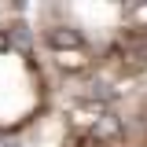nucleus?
<instances>
[{
	"mask_svg": "<svg viewBox=\"0 0 147 147\" xmlns=\"http://www.w3.org/2000/svg\"><path fill=\"white\" fill-rule=\"evenodd\" d=\"M44 44L55 52V59L85 52V37L77 33V30H70V26H52V30H44Z\"/></svg>",
	"mask_w": 147,
	"mask_h": 147,
	"instance_id": "f257e3e1",
	"label": "nucleus"
},
{
	"mask_svg": "<svg viewBox=\"0 0 147 147\" xmlns=\"http://www.w3.org/2000/svg\"><path fill=\"white\" fill-rule=\"evenodd\" d=\"M92 136H96L99 144L118 140V136H121V118H118V114H103V118L96 121V129H92Z\"/></svg>",
	"mask_w": 147,
	"mask_h": 147,
	"instance_id": "f03ea898",
	"label": "nucleus"
}]
</instances>
